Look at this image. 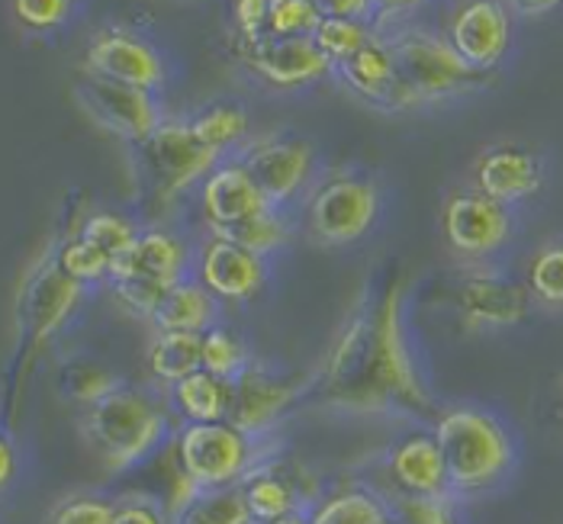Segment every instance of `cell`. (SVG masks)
Masks as SVG:
<instances>
[{"instance_id":"cell-20","label":"cell","mask_w":563,"mask_h":524,"mask_svg":"<svg viewBox=\"0 0 563 524\" xmlns=\"http://www.w3.org/2000/svg\"><path fill=\"white\" fill-rule=\"evenodd\" d=\"M544 183L541 158L525 145H493L486 148L474 165V187L489 200L503 207H516L521 200L534 197Z\"/></svg>"},{"instance_id":"cell-30","label":"cell","mask_w":563,"mask_h":524,"mask_svg":"<svg viewBox=\"0 0 563 524\" xmlns=\"http://www.w3.org/2000/svg\"><path fill=\"white\" fill-rule=\"evenodd\" d=\"M190 126L213 152H219L225 158V155H235L245 145V138H249V113L239 103H213L203 113H197L190 120Z\"/></svg>"},{"instance_id":"cell-37","label":"cell","mask_w":563,"mask_h":524,"mask_svg":"<svg viewBox=\"0 0 563 524\" xmlns=\"http://www.w3.org/2000/svg\"><path fill=\"white\" fill-rule=\"evenodd\" d=\"M319 20L316 0H271L264 36H312Z\"/></svg>"},{"instance_id":"cell-36","label":"cell","mask_w":563,"mask_h":524,"mask_svg":"<svg viewBox=\"0 0 563 524\" xmlns=\"http://www.w3.org/2000/svg\"><path fill=\"white\" fill-rule=\"evenodd\" d=\"M78 235H81L85 242H90L93 248H100V252L113 261L117 255H123L132 242H135L139 228L132 225L130 219L117 216V213H93V216H87L85 222H81Z\"/></svg>"},{"instance_id":"cell-16","label":"cell","mask_w":563,"mask_h":524,"mask_svg":"<svg viewBox=\"0 0 563 524\" xmlns=\"http://www.w3.org/2000/svg\"><path fill=\"white\" fill-rule=\"evenodd\" d=\"M239 55L261 81L280 90L316 85L335 71L312 36H261L255 43L239 45Z\"/></svg>"},{"instance_id":"cell-22","label":"cell","mask_w":563,"mask_h":524,"mask_svg":"<svg viewBox=\"0 0 563 524\" xmlns=\"http://www.w3.org/2000/svg\"><path fill=\"white\" fill-rule=\"evenodd\" d=\"M130 277H145V280L174 287L184 277H190V252L168 228H145L135 235L130 248L110 264V283L130 280Z\"/></svg>"},{"instance_id":"cell-19","label":"cell","mask_w":563,"mask_h":524,"mask_svg":"<svg viewBox=\"0 0 563 524\" xmlns=\"http://www.w3.org/2000/svg\"><path fill=\"white\" fill-rule=\"evenodd\" d=\"M342 85H345L354 97H361L364 103L387 110V113H399V110H412V100L399 81L396 62L387 40L377 33L371 43L361 52H354L342 65H335L332 71Z\"/></svg>"},{"instance_id":"cell-42","label":"cell","mask_w":563,"mask_h":524,"mask_svg":"<svg viewBox=\"0 0 563 524\" xmlns=\"http://www.w3.org/2000/svg\"><path fill=\"white\" fill-rule=\"evenodd\" d=\"M113 524H172V515L152 499H126L117 505Z\"/></svg>"},{"instance_id":"cell-15","label":"cell","mask_w":563,"mask_h":524,"mask_svg":"<svg viewBox=\"0 0 563 524\" xmlns=\"http://www.w3.org/2000/svg\"><path fill=\"white\" fill-rule=\"evenodd\" d=\"M444 40L477 71L493 75L512 40V16L503 0H464L448 23Z\"/></svg>"},{"instance_id":"cell-17","label":"cell","mask_w":563,"mask_h":524,"mask_svg":"<svg viewBox=\"0 0 563 524\" xmlns=\"http://www.w3.org/2000/svg\"><path fill=\"white\" fill-rule=\"evenodd\" d=\"M85 71L130 85L142 90H162L165 85V62L158 55V48L132 36L126 30H107L97 33L85 55Z\"/></svg>"},{"instance_id":"cell-9","label":"cell","mask_w":563,"mask_h":524,"mask_svg":"<svg viewBox=\"0 0 563 524\" xmlns=\"http://www.w3.org/2000/svg\"><path fill=\"white\" fill-rule=\"evenodd\" d=\"M451 303L457 309L461 322L474 332L521 325L534 306L525 280L499 264L461 267V274L454 280Z\"/></svg>"},{"instance_id":"cell-11","label":"cell","mask_w":563,"mask_h":524,"mask_svg":"<svg viewBox=\"0 0 563 524\" xmlns=\"http://www.w3.org/2000/svg\"><path fill=\"white\" fill-rule=\"evenodd\" d=\"M300 383L303 380H290L287 374L255 357L232 380V402L225 422L249 437H271L294 409H300Z\"/></svg>"},{"instance_id":"cell-44","label":"cell","mask_w":563,"mask_h":524,"mask_svg":"<svg viewBox=\"0 0 563 524\" xmlns=\"http://www.w3.org/2000/svg\"><path fill=\"white\" fill-rule=\"evenodd\" d=\"M429 0H377V23L374 30L377 33H387L393 26H406V20L422 10Z\"/></svg>"},{"instance_id":"cell-38","label":"cell","mask_w":563,"mask_h":524,"mask_svg":"<svg viewBox=\"0 0 563 524\" xmlns=\"http://www.w3.org/2000/svg\"><path fill=\"white\" fill-rule=\"evenodd\" d=\"M113 512H117V505L110 499L71 495L48 512L45 524H113Z\"/></svg>"},{"instance_id":"cell-8","label":"cell","mask_w":563,"mask_h":524,"mask_svg":"<svg viewBox=\"0 0 563 524\" xmlns=\"http://www.w3.org/2000/svg\"><path fill=\"white\" fill-rule=\"evenodd\" d=\"M512 210L489 200L477 187L457 190L444 200L441 210V235L448 252L457 258L461 267L474 264H496L512 242Z\"/></svg>"},{"instance_id":"cell-26","label":"cell","mask_w":563,"mask_h":524,"mask_svg":"<svg viewBox=\"0 0 563 524\" xmlns=\"http://www.w3.org/2000/svg\"><path fill=\"white\" fill-rule=\"evenodd\" d=\"M172 405L177 415L184 419V425H200V422H225L229 419V402H232V383L219 380L207 370H197L190 377H184L180 383H174Z\"/></svg>"},{"instance_id":"cell-29","label":"cell","mask_w":563,"mask_h":524,"mask_svg":"<svg viewBox=\"0 0 563 524\" xmlns=\"http://www.w3.org/2000/svg\"><path fill=\"white\" fill-rule=\"evenodd\" d=\"M213 235H222V238H229V242H235V245H242V248H249V252L271 261V255L287 248V242L294 238V222L280 210H264L258 216L235 222L229 228H219Z\"/></svg>"},{"instance_id":"cell-31","label":"cell","mask_w":563,"mask_h":524,"mask_svg":"<svg viewBox=\"0 0 563 524\" xmlns=\"http://www.w3.org/2000/svg\"><path fill=\"white\" fill-rule=\"evenodd\" d=\"M528 293L534 303L551 309H563V238H551L544 242L521 274Z\"/></svg>"},{"instance_id":"cell-33","label":"cell","mask_w":563,"mask_h":524,"mask_svg":"<svg viewBox=\"0 0 563 524\" xmlns=\"http://www.w3.org/2000/svg\"><path fill=\"white\" fill-rule=\"evenodd\" d=\"M58 387L62 393L68 395L71 402H81V405H93L97 399H103L107 393H113L117 387H123L117 380L113 370H107L103 364L90 360V357H71L62 374H58Z\"/></svg>"},{"instance_id":"cell-27","label":"cell","mask_w":563,"mask_h":524,"mask_svg":"<svg viewBox=\"0 0 563 524\" xmlns=\"http://www.w3.org/2000/svg\"><path fill=\"white\" fill-rule=\"evenodd\" d=\"M148 370L172 390L184 377L203 370V335L190 332H155L148 345Z\"/></svg>"},{"instance_id":"cell-10","label":"cell","mask_w":563,"mask_h":524,"mask_svg":"<svg viewBox=\"0 0 563 524\" xmlns=\"http://www.w3.org/2000/svg\"><path fill=\"white\" fill-rule=\"evenodd\" d=\"M235 158L258 183L271 210L280 213H290V207L303 203L316 180V152L297 135H264L242 145Z\"/></svg>"},{"instance_id":"cell-35","label":"cell","mask_w":563,"mask_h":524,"mask_svg":"<svg viewBox=\"0 0 563 524\" xmlns=\"http://www.w3.org/2000/svg\"><path fill=\"white\" fill-rule=\"evenodd\" d=\"M110 258L93 248L90 242H85L81 235H71L65 242H58V267L81 287L90 283H100V280H110Z\"/></svg>"},{"instance_id":"cell-40","label":"cell","mask_w":563,"mask_h":524,"mask_svg":"<svg viewBox=\"0 0 563 524\" xmlns=\"http://www.w3.org/2000/svg\"><path fill=\"white\" fill-rule=\"evenodd\" d=\"M13 13L30 30H55L68 20L71 0H13Z\"/></svg>"},{"instance_id":"cell-18","label":"cell","mask_w":563,"mask_h":524,"mask_svg":"<svg viewBox=\"0 0 563 524\" xmlns=\"http://www.w3.org/2000/svg\"><path fill=\"white\" fill-rule=\"evenodd\" d=\"M384 470L390 477V495H399V499H432V502L451 499L444 460H441V450H438L432 428H416L406 437H399L387 450Z\"/></svg>"},{"instance_id":"cell-23","label":"cell","mask_w":563,"mask_h":524,"mask_svg":"<svg viewBox=\"0 0 563 524\" xmlns=\"http://www.w3.org/2000/svg\"><path fill=\"white\" fill-rule=\"evenodd\" d=\"M242 495L252 512V522H280L300 512H312V495L300 489V480L280 457H264L258 467L245 473Z\"/></svg>"},{"instance_id":"cell-39","label":"cell","mask_w":563,"mask_h":524,"mask_svg":"<svg viewBox=\"0 0 563 524\" xmlns=\"http://www.w3.org/2000/svg\"><path fill=\"white\" fill-rule=\"evenodd\" d=\"M399 524H457V502L451 499H399L390 495Z\"/></svg>"},{"instance_id":"cell-14","label":"cell","mask_w":563,"mask_h":524,"mask_svg":"<svg viewBox=\"0 0 563 524\" xmlns=\"http://www.w3.org/2000/svg\"><path fill=\"white\" fill-rule=\"evenodd\" d=\"M194 277L217 297L219 303H252L267 287L271 264L255 252L207 232V238L197 248Z\"/></svg>"},{"instance_id":"cell-32","label":"cell","mask_w":563,"mask_h":524,"mask_svg":"<svg viewBox=\"0 0 563 524\" xmlns=\"http://www.w3.org/2000/svg\"><path fill=\"white\" fill-rule=\"evenodd\" d=\"M252 360H255V354L249 350L245 338L235 328L219 322L210 332H203V370L207 374L232 383Z\"/></svg>"},{"instance_id":"cell-1","label":"cell","mask_w":563,"mask_h":524,"mask_svg":"<svg viewBox=\"0 0 563 524\" xmlns=\"http://www.w3.org/2000/svg\"><path fill=\"white\" fill-rule=\"evenodd\" d=\"M300 409L434 422L441 402L412 338L409 280L393 261L374 267L357 287L322 360L300 383Z\"/></svg>"},{"instance_id":"cell-43","label":"cell","mask_w":563,"mask_h":524,"mask_svg":"<svg viewBox=\"0 0 563 524\" xmlns=\"http://www.w3.org/2000/svg\"><path fill=\"white\" fill-rule=\"evenodd\" d=\"M322 16L335 20H361V23H377V0H316Z\"/></svg>"},{"instance_id":"cell-41","label":"cell","mask_w":563,"mask_h":524,"mask_svg":"<svg viewBox=\"0 0 563 524\" xmlns=\"http://www.w3.org/2000/svg\"><path fill=\"white\" fill-rule=\"evenodd\" d=\"M271 0H232V20L239 30V43H255L264 36Z\"/></svg>"},{"instance_id":"cell-7","label":"cell","mask_w":563,"mask_h":524,"mask_svg":"<svg viewBox=\"0 0 563 524\" xmlns=\"http://www.w3.org/2000/svg\"><path fill=\"white\" fill-rule=\"evenodd\" d=\"M177 470L194 489L239 486L267 454V437H249L229 422H200L177 432Z\"/></svg>"},{"instance_id":"cell-25","label":"cell","mask_w":563,"mask_h":524,"mask_svg":"<svg viewBox=\"0 0 563 524\" xmlns=\"http://www.w3.org/2000/svg\"><path fill=\"white\" fill-rule=\"evenodd\" d=\"M306 524H399L390 495L371 486H347L319 499Z\"/></svg>"},{"instance_id":"cell-48","label":"cell","mask_w":563,"mask_h":524,"mask_svg":"<svg viewBox=\"0 0 563 524\" xmlns=\"http://www.w3.org/2000/svg\"><path fill=\"white\" fill-rule=\"evenodd\" d=\"M306 522H309V512L290 515V519H280V522H252V524H306Z\"/></svg>"},{"instance_id":"cell-21","label":"cell","mask_w":563,"mask_h":524,"mask_svg":"<svg viewBox=\"0 0 563 524\" xmlns=\"http://www.w3.org/2000/svg\"><path fill=\"white\" fill-rule=\"evenodd\" d=\"M200 207H203V219H207V232L229 228L235 222H245V219L271 210V203L264 200L258 183L242 168V161L235 155L222 158L217 168L210 171V177L203 180Z\"/></svg>"},{"instance_id":"cell-46","label":"cell","mask_w":563,"mask_h":524,"mask_svg":"<svg viewBox=\"0 0 563 524\" xmlns=\"http://www.w3.org/2000/svg\"><path fill=\"white\" fill-rule=\"evenodd\" d=\"M563 0H509V7L521 16H544L551 10H558Z\"/></svg>"},{"instance_id":"cell-6","label":"cell","mask_w":563,"mask_h":524,"mask_svg":"<svg viewBox=\"0 0 563 524\" xmlns=\"http://www.w3.org/2000/svg\"><path fill=\"white\" fill-rule=\"evenodd\" d=\"M303 207L306 238L319 248H347L380 219V187L361 171L316 177Z\"/></svg>"},{"instance_id":"cell-45","label":"cell","mask_w":563,"mask_h":524,"mask_svg":"<svg viewBox=\"0 0 563 524\" xmlns=\"http://www.w3.org/2000/svg\"><path fill=\"white\" fill-rule=\"evenodd\" d=\"M13 473H16V450H13L10 437L0 432V492L10 486Z\"/></svg>"},{"instance_id":"cell-2","label":"cell","mask_w":563,"mask_h":524,"mask_svg":"<svg viewBox=\"0 0 563 524\" xmlns=\"http://www.w3.org/2000/svg\"><path fill=\"white\" fill-rule=\"evenodd\" d=\"M434 441L444 460L451 499L461 505L486 495L516 467V441L499 415L474 402L441 405L432 422Z\"/></svg>"},{"instance_id":"cell-47","label":"cell","mask_w":563,"mask_h":524,"mask_svg":"<svg viewBox=\"0 0 563 524\" xmlns=\"http://www.w3.org/2000/svg\"><path fill=\"white\" fill-rule=\"evenodd\" d=\"M551 425L563 435V377L554 383V390H551Z\"/></svg>"},{"instance_id":"cell-24","label":"cell","mask_w":563,"mask_h":524,"mask_svg":"<svg viewBox=\"0 0 563 524\" xmlns=\"http://www.w3.org/2000/svg\"><path fill=\"white\" fill-rule=\"evenodd\" d=\"M152 328L155 332H190L203 335L213 325H219V300L190 274L180 283H174L168 297L152 312Z\"/></svg>"},{"instance_id":"cell-28","label":"cell","mask_w":563,"mask_h":524,"mask_svg":"<svg viewBox=\"0 0 563 524\" xmlns=\"http://www.w3.org/2000/svg\"><path fill=\"white\" fill-rule=\"evenodd\" d=\"M172 524H252L242 486L194 489L172 512Z\"/></svg>"},{"instance_id":"cell-12","label":"cell","mask_w":563,"mask_h":524,"mask_svg":"<svg viewBox=\"0 0 563 524\" xmlns=\"http://www.w3.org/2000/svg\"><path fill=\"white\" fill-rule=\"evenodd\" d=\"M75 100L78 107L90 116V123H97L103 132L142 145L152 132L158 130L162 120V107L155 100L152 90L130 88L100 75L81 71L78 85H75Z\"/></svg>"},{"instance_id":"cell-13","label":"cell","mask_w":563,"mask_h":524,"mask_svg":"<svg viewBox=\"0 0 563 524\" xmlns=\"http://www.w3.org/2000/svg\"><path fill=\"white\" fill-rule=\"evenodd\" d=\"M145 168L152 177V187L162 200H172L194 187L197 180H207L210 171L222 161V155L213 152L187 123H162L142 142Z\"/></svg>"},{"instance_id":"cell-5","label":"cell","mask_w":563,"mask_h":524,"mask_svg":"<svg viewBox=\"0 0 563 524\" xmlns=\"http://www.w3.org/2000/svg\"><path fill=\"white\" fill-rule=\"evenodd\" d=\"M393 52L399 81L409 93L412 107L464 97L493 85V75L471 68L444 36L422 26H393L380 33Z\"/></svg>"},{"instance_id":"cell-3","label":"cell","mask_w":563,"mask_h":524,"mask_svg":"<svg viewBox=\"0 0 563 524\" xmlns=\"http://www.w3.org/2000/svg\"><path fill=\"white\" fill-rule=\"evenodd\" d=\"M172 432L165 405L145 390L117 387L85 412V437L110 470H130L148 460Z\"/></svg>"},{"instance_id":"cell-4","label":"cell","mask_w":563,"mask_h":524,"mask_svg":"<svg viewBox=\"0 0 563 524\" xmlns=\"http://www.w3.org/2000/svg\"><path fill=\"white\" fill-rule=\"evenodd\" d=\"M85 300V287L58 267V245L26 267L13 303V380H23L33 357L58 335Z\"/></svg>"},{"instance_id":"cell-34","label":"cell","mask_w":563,"mask_h":524,"mask_svg":"<svg viewBox=\"0 0 563 524\" xmlns=\"http://www.w3.org/2000/svg\"><path fill=\"white\" fill-rule=\"evenodd\" d=\"M377 36V30L371 23H361V20H335V16H322L316 33H312V43L319 45V52L335 65H342L345 58H351L354 52H361L364 45Z\"/></svg>"}]
</instances>
